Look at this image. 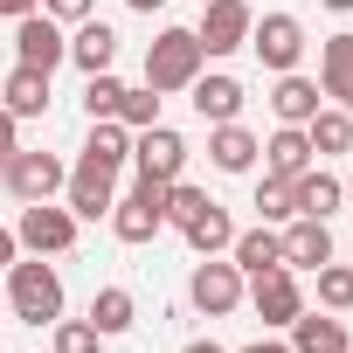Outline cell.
<instances>
[{"instance_id":"cell-1","label":"cell","mask_w":353,"mask_h":353,"mask_svg":"<svg viewBox=\"0 0 353 353\" xmlns=\"http://www.w3.org/2000/svg\"><path fill=\"white\" fill-rule=\"evenodd\" d=\"M8 305H14V319L21 325H56L63 319V277H56V263H42V256H14L8 263Z\"/></svg>"},{"instance_id":"cell-2","label":"cell","mask_w":353,"mask_h":353,"mask_svg":"<svg viewBox=\"0 0 353 353\" xmlns=\"http://www.w3.org/2000/svg\"><path fill=\"white\" fill-rule=\"evenodd\" d=\"M201 42H194V28H159L152 35V49H145V90H159V97H173V90H188L194 77H201Z\"/></svg>"},{"instance_id":"cell-3","label":"cell","mask_w":353,"mask_h":353,"mask_svg":"<svg viewBox=\"0 0 353 353\" xmlns=\"http://www.w3.org/2000/svg\"><path fill=\"white\" fill-rule=\"evenodd\" d=\"M111 229H118V243H152L159 229H166V181H132V194L125 201H111Z\"/></svg>"},{"instance_id":"cell-4","label":"cell","mask_w":353,"mask_h":353,"mask_svg":"<svg viewBox=\"0 0 353 353\" xmlns=\"http://www.w3.org/2000/svg\"><path fill=\"white\" fill-rule=\"evenodd\" d=\"M14 243H21L28 256H63V250L77 243V215L56 208V201H28L21 222H14Z\"/></svg>"},{"instance_id":"cell-5","label":"cell","mask_w":353,"mask_h":353,"mask_svg":"<svg viewBox=\"0 0 353 353\" xmlns=\"http://www.w3.org/2000/svg\"><path fill=\"white\" fill-rule=\"evenodd\" d=\"M63 194H70V215H77V222L111 215V201H118V166H104V159H90V152H83V159L70 166Z\"/></svg>"},{"instance_id":"cell-6","label":"cell","mask_w":353,"mask_h":353,"mask_svg":"<svg viewBox=\"0 0 353 353\" xmlns=\"http://www.w3.org/2000/svg\"><path fill=\"white\" fill-rule=\"evenodd\" d=\"M250 8L243 0H201V21H194V42H201V56H236L243 42H250Z\"/></svg>"},{"instance_id":"cell-7","label":"cell","mask_w":353,"mask_h":353,"mask_svg":"<svg viewBox=\"0 0 353 353\" xmlns=\"http://www.w3.org/2000/svg\"><path fill=\"white\" fill-rule=\"evenodd\" d=\"M188 298H194V312L229 319V312L243 305V270H236V263H222V256H201V263H194V277H188Z\"/></svg>"},{"instance_id":"cell-8","label":"cell","mask_w":353,"mask_h":353,"mask_svg":"<svg viewBox=\"0 0 353 353\" xmlns=\"http://www.w3.org/2000/svg\"><path fill=\"white\" fill-rule=\"evenodd\" d=\"M132 166L145 173V181H181L188 139L173 132V125H145V132H132Z\"/></svg>"},{"instance_id":"cell-9","label":"cell","mask_w":353,"mask_h":353,"mask_svg":"<svg viewBox=\"0 0 353 353\" xmlns=\"http://www.w3.org/2000/svg\"><path fill=\"white\" fill-rule=\"evenodd\" d=\"M250 49H256V63L263 70H298V56H305V28H298V14H263V21H250Z\"/></svg>"},{"instance_id":"cell-10","label":"cell","mask_w":353,"mask_h":353,"mask_svg":"<svg viewBox=\"0 0 353 353\" xmlns=\"http://www.w3.org/2000/svg\"><path fill=\"white\" fill-rule=\"evenodd\" d=\"M0 181H8L21 201H49V194H63V181H70V166L56 159V152H14L8 166H0Z\"/></svg>"},{"instance_id":"cell-11","label":"cell","mask_w":353,"mask_h":353,"mask_svg":"<svg viewBox=\"0 0 353 353\" xmlns=\"http://www.w3.org/2000/svg\"><path fill=\"white\" fill-rule=\"evenodd\" d=\"M14 56H21L28 70H56V63H70V35H63V21H49L42 8L21 14V21H14Z\"/></svg>"},{"instance_id":"cell-12","label":"cell","mask_w":353,"mask_h":353,"mask_svg":"<svg viewBox=\"0 0 353 353\" xmlns=\"http://www.w3.org/2000/svg\"><path fill=\"white\" fill-rule=\"evenodd\" d=\"M250 305H256V319H263V325H291V319L305 312V291H298L291 263H277V270L250 277Z\"/></svg>"},{"instance_id":"cell-13","label":"cell","mask_w":353,"mask_h":353,"mask_svg":"<svg viewBox=\"0 0 353 353\" xmlns=\"http://www.w3.org/2000/svg\"><path fill=\"white\" fill-rule=\"evenodd\" d=\"M229 263H236L243 277H263V270H277V263H284V236H277V222L236 229V243H229Z\"/></svg>"},{"instance_id":"cell-14","label":"cell","mask_w":353,"mask_h":353,"mask_svg":"<svg viewBox=\"0 0 353 353\" xmlns=\"http://www.w3.org/2000/svg\"><path fill=\"white\" fill-rule=\"evenodd\" d=\"M284 263H291V270H319V263H332V229L312 222V215H291V229H284Z\"/></svg>"},{"instance_id":"cell-15","label":"cell","mask_w":353,"mask_h":353,"mask_svg":"<svg viewBox=\"0 0 353 353\" xmlns=\"http://www.w3.org/2000/svg\"><path fill=\"white\" fill-rule=\"evenodd\" d=\"M339 201H346V181H332V173H319V166H305L298 181H291V208L312 215V222H325Z\"/></svg>"},{"instance_id":"cell-16","label":"cell","mask_w":353,"mask_h":353,"mask_svg":"<svg viewBox=\"0 0 353 353\" xmlns=\"http://www.w3.org/2000/svg\"><path fill=\"white\" fill-rule=\"evenodd\" d=\"M111 56H118V35H111V21H77V35H70V63L83 70V77H97V70H111Z\"/></svg>"},{"instance_id":"cell-17","label":"cell","mask_w":353,"mask_h":353,"mask_svg":"<svg viewBox=\"0 0 353 353\" xmlns=\"http://www.w3.org/2000/svg\"><path fill=\"white\" fill-rule=\"evenodd\" d=\"M256 152H263V145H256V132H243L236 118H229V125H208V159H215L222 173H250V166H256Z\"/></svg>"},{"instance_id":"cell-18","label":"cell","mask_w":353,"mask_h":353,"mask_svg":"<svg viewBox=\"0 0 353 353\" xmlns=\"http://www.w3.org/2000/svg\"><path fill=\"white\" fill-rule=\"evenodd\" d=\"M353 339H346V325L332 319V312H298L291 319V353H346Z\"/></svg>"},{"instance_id":"cell-19","label":"cell","mask_w":353,"mask_h":353,"mask_svg":"<svg viewBox=\"0 0 353 353\" xmlns=\"http://www.w3.org/2000/svg\"><path fill=\"white\" fill-rule=\"evenodd\" d=\"M0 104H8L14 118H42L49 111V70H14V77H0Z\"/></svg>"},{"instance_id":"cell-20","label":"cell","mask_w":353,"mask_h":353,"mask_svg":"<svg viewBox=\"0 0 353 353\" xmlns=\"http://www.w3.org/2000/svg\"><path fill=\"white\" fill-rule=\"evenodd\" d=\"M188 90H194V111H201L208 125H229V118L243 111V83H236V77H222V70H215V77H194Z\"/></svg>"},{"instance_id":"cell-21","label":"cell","mask_w":353,"mask_h":353,"mask_svg":"<svg viewBox=\"0 0 353 353\" xmlns=\"http://www.w3.org/2000/svg\"><path fill=\"white\" fill-rule=\"evenodd\" d=\"M319 97H325V90H319L312 77L284 70V77H277V90H270V111H277V125H305V118L319 111Z\"/></svg>"},{"instance_id":"cell-22","label":"cell","mask_w":353,"mask_h":353,"mask_svg":"<svg viewBox=\"0 0 353 353\" xmlns=\"http://www.w3.org/2000/svg\"><path fill=\"white\" fill-rule=\"evenodd\" d=\"M319 90L339 97V111L353 104V35H325V56H319Z\"/></svg>"},{"instance_id":"cell-23","label":"cell","mask_w":353,"mask_h":353,"mask_svg":"<svg viewBox=\"0 0 353 353\" xmlns=\"http://www.w3.org/2000/svg\"><path fill=\"white\" fill-rule=\"evenodd\" d=\"M263 159H270L277 181H298V173L312 166V139H305V125H277L270 145H263Z\"/></svg>"},{"instance_id":"cell-24","label":"cell","mask_w":353,"mask_h":353,"mask_svg":"<svg viewBox=\"0 0 353 353\" xmlns=\"http://www.w3.org/2000/svg\"><path fill=\"white\" fill-rule=\"evenodd\" d=\"M181 236H188V250H194V256H222V250L236 243V222H229V208H222V201H208Z\"/></svg>"},{"instance_id":"cell-25","label":"cell","mask_w":353,"mask_h":353,"mask_svg":"<svg viewBox=\"0 0 353 353\" xmlns=\"http://www.w3.org/2000/svg\"><path fill=\"white\" fill-rule=\"evenodd\" d=\"M132 319H139V305H132V291H125V284H104V291L90 298V325H97L104 339L132 332Z\"/></svg>"},{"instance_id":"cell-26","label":"cell","mask_w":353,"mask_h":353,"mask_svg":"<svg viewBox=\"0 0 353 353\" xmlns=\"http://www.w3.org/2000/svg\"><path fill=\"white\" fill-rule=\"evenodd\" d=\"M305 139H312V152L325 159V152H353V111H312L305 118Z\"/></svg>"},{"instance_id":"cell-27","label":"cell","mask_w":353,"mask_h":353,"mask_svg":"<svg viewBox=\"0 0 353 353\" xmlns=\"http://www.w3.org/2000/svg\"><path fill=\"white\" fill-rule=\"evenodd\" d=\"M83 152H90V159H104V166H125V159H132V132H125L118 118H90Z\"/></svg>"},{"instance_id":"cell-28","label":"cell","mask_w":353,"mask_h":353,"mask_svg":"<svg viewBox=\"0 0 353 353\" xmlns=\"http://www.w3.org/2000/svg\"><path fill=\"white\" fill-rule=\"evenodd\" d=\"M291 181H277V173H263L256 181V222H291Z\"/></svg>"},{"instance_id":"cell-29","label":"cell","mask_w":353,"mask_h":353,"mask_svg":"<svg viewBox=\"0 0 353 353\" xmlns=\"http://www.w3.org/2000/svg\"><path fill=\"white\" fill-rule=\"evenodd\" d=\"M319 305L325 312H353V270L346 263H319Z\"/></svg>"},{"instance_id":"cell-30","label":"cell","mask_w":353,"mask_h":353,"mask_svg":"<svg viewBox=\"0 0 353 353\" xmlns=\"http://www.w3.org/2000/svg\"><path fill=\"white\" fill-rule=\"evenodd\" d=\"M118 97H125V83H118L111 70H97V77L83 83V111H90V118H118Z\"/></svg>"},{"instance_id":"cell-31","label":"cell","mask_w":353,"mask_h":353,"mask_svg":"<svg viewBox=\"0 0 353 353\" xmlns=\"http://www.w3.org/2000/svg\"><path fill=\"white\" fill-rule=\"evenodd\" d=\"M118 125H125V132L159 125V90H125V97H118Z\"/></svg>"},{"instance_id":"cell-32","label":"cell","mask_w":353,"mask_h":353,"mask_svg":"<svg viewBox=\"0 0 353 353\" xmlns=\"http://www.w3.org/2000/svg\"><path fill=\"white\" fill-rule=\"evenodd\" d=\"M201 208H208V194H201V188H188V181H166V222H173V229H188Z\"/></svg>"},{"instance_id":"cell-33","label":"cell","mask_w":353,"mask_h":353,"mask_svg":"<svg viewBox=\"0 0 353 353\" xmlns=\"http://www.w3.org/2000/svg\"><path fill=\"white\" fill-rule=\"evenodd\" d=\"M97 346H104V332L90 319H56V353H97Z\"/></svg>"},{"instance_id":"cell-34","label":"cell","mask_w":353,"mask_h":353,"mask_svg":"<svg viewBox=\"0 0 353 353\" xmlns=\"http://www.w3.org/2000/svg\"><path fill=\"white\" fill-rule=\"evenodd\" d=\"M42 14H49V21H63V28H77V21H90V14H97V0H42Z\"/></svg>"},{"instance_id":"cell-35","label":"cell","mask_w":353,"mask_h":353,"mask_svg":"<svg viewBox=\"0 0 353 353\" xmlns=\"http://www.w3.org/2000/svg\"><path fill=\"white\" fill-rule=\"evenodd\" d=\"M14 125H21V118H14L8 104H0V166H8V159L21 152V132H14Z\"/></svg>"},{"instance_id":"cell-36","label":"cell","mask_w":353,"mask_h":353,"mask_svg":"<svg viewBox=\"0 0 353 353\" xmlns=\"http://www.w3.org/2000/svg\"><path fill=\"white\" fill-rule=\"evenodd\" d=\"M42 8V0H0V14H8V21H21V14H35Z\"/></svg>"},{"instance_id":"cell-37","label":"cell","mask_w":353,"mask_h":353,"mask_svg":"<svg viewBox=\"0 0 353 353\" xmlns=\"http://www.w3.org/2000/svg\"><path fill=\"white\" fill-rule=\"evenodd\" d=\"M14 256H21V243H14V229H0V270H8Z\"/></svg>"},{"instance_id":"cell-38","label":"cell","mask_w":353,"mask_h":353,"mask_svg":"<svg viewBox=\"0 0 353 353\" xmlns=\"http://www.w3.org/2000/svg\"><path fill=\"white\" fill-rule=\"evenodd\" d=\"M243 353H291V346H284V339H250Z\"/></svg>"},{"instance_id":"cell-39","label":"cell","mask_w":353,"mask_h":353,"mask_svg":"<svg viewBox=\"0 0 353 353\" xmlns=\"http://www.w3.org/2000/svg\"><path fill=\"white\" fill-rule=\"evenodd\" d=\"M181 353H229V346H215V339H188Z\"/></svg>"},{"instance_id":"cell-40","label":"cell","mask_w":353,"mask_h":353,"mask_svg":"<svg viewBox=\"0 0 353 353\" xmlns=\"http://www.w3.org/2000/svg\"><path fill=\"white\" fill-rule=\"evenodd\" d=\"M125 8H132V14H159V8H166V0H125Z\"/></svg>"},{"instance_id":"cell-41","label":"cell","mask_w":353,"mask_h":353,"mask_svg":"<svg viewBox=\"0 0 353 353\" xmlns=\"http://www.w3.org/2000/svg\"><path fill=\"white\" fill-rule=\"evenodd\" d=\"M325 8H332V14H353V0H325Z\"/></svg>"},{"instance_id":"cell-42","label":"cell","mask_w":353,"mask_h":353,"mask_svg":"<svg viewBox=\"0 0 353 353\" xmlns=\"http://www.w3.org/2000/svg\"><path fill=\"white\" fill-rule=\"evenodd\" d=\"M346 201H353V181H346Z\"/></svg>"},{"instance_id":"cell-43","label":"cell","mask_w":353,"mask_h":353,"mask_svg":"<svg viewBox=\"0 0 353 353\" xmlns=\"http://www.w3.org/2000/svg\"><path fill=\"white\" fill-rule=\"evenodd\" d=\"M346 353H353V346H346Z\"/></svg>"},{"instance_id":"cell-44","label":"cell","mask_w":353,"mask_h":353,"mask_svg":"<svg viewBox=\"0 0 353 353\" xmlns=\"http://www.w3.org/2000/svg\"><path fill=\"white\" fill-rule=\"evenodd\" d=\"M346 111H353V104H346Z\"/></svg>"}]
</instances>
